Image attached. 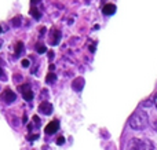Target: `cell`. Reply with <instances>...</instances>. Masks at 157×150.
Here are the masks:
<instances>
[{"mask_svg": "<svg viewBox=\"0 0 157 150\" xmlns=\"http://www.w3.org/2000/svg\"><path fill=\"white\" fill-rule=\"evenodd\" d=\"M63 143V138H59V139H58V145H62Z\"/></svg>", "mask_w": 157, "mask_h": 150, "instance_id": "cell-17", "label": "cell"}, {"mask_svg": "<svg viewBox=\"0 0 157 150\" xmlns=\"http://www.w3.org/2000/svg\"><path fill=\"white\" fill-rule=\"evenodd\" d=\"M72 87H73L75 91H81L84 87V79L83 77H77V79L73 80V83H72Z\"/></svg>", "mask_w": 157, "mask_h": 150, "instance_id": "cell-7", "label": "cell"}, {"mask_svg": "<svg viewBox=\"0 0 157 150\" xmlns=\"http://www.w3.org/2000/svg\"><path fill=\"white\" fill-rule=\"evenodd\" d=\"M153 128H155V129H156V131H157V120L155 121V123H153Z\"/></svg>", "mask_w": 157, "mask_h": 150, "instance_id": "cell-18", "label": "cell"}, {"mask_svg": "<svg viewBox=\"0 0 157 150\" xmlns=\"http://www.w3.org/2000/svg\"><path fill=\"white\" fill-rule=\"evenodd\" d=\"M59 37H61V35H59V32L57 30V35H54L52 36V44H58V41H59Z\"/></svg>", "mask_w": 157, "mask_h": 150, "instance_id": "cell-11", "label": "cell"}, {"mask_svg": "<svg viewBox=\"0 0 157 150\" xmlns=\"http://www.w3.org/2000/svg\"><path fill=\"white\" fill-rule=\"evenodd\" d=\"M139 142H141V139H136V138L131 139L130 142H128V145H127V150H138Z\"/></svg>", "mask_w": 157, "mask_h": 150, "instance_id": "cell-9", "label": "cell"}, {"mask_svg": "<svg viewBox=\"0 0 157 150\" xmlns=\"http://www.w3.org/2000/svg\"><path fill=\"white\" fill-rule=\"evenodd\" d=\"M130 127L132 129H136V131H141V129L146 128L147 124H149V116L145 110H136L130 118Z\"/></svg>", "mask_w": 157, "mask_h": 150, "instance_id": "cell-1", "label": "cell"}, {"mask_svg": "<svg viewBox=\"0 0 157 150\" xmlns=\"http://www.w3.org/2000/svg\"><path fill=\"white\" fill-rule=\"evenodd\" d=\"M22 50H24V44H22L21 41H18L15 46V57H19V55H21Z\"/></svg>", "mask_w": 157, "mask_h": 150, "instance_id": "cell-10", "label": "cell"}, {"mask_svg": "<svg viewBox=\"0 0 157 150\" xmlns=\"http://www.w3.org/2000/svg\"><path fill=\"white\" fill-rule=\"evenodd\" d=\"M2 99L6 102V103H13V102L17 99V95L11 88H6V90L2 92Z\"/></svg>", "mask_w": 157, "mask_h": 150, "instance_id": "cell-2", "label": "cell"}, {"mask_svg": "<svg viewBox=\"0 0 157 150\" xmlns=\"http://www.w3.org/2000/svg\"><path fill=\"white\" fill-rule=\"evenodd\" d=\"M19 91H21L22 96H24L26 101H32L33 99V91H32V88H30V85H28V84L21 85V87H19Z\"/></svg>", "mask_w": 157, "mask_h": 150, "instance_id": "cell-3", "label": "cell"}, {"mask_svg": "<svg viewBox=\"0 0 157 150\" xmlns=\"http://www.w3.org/2000/svg\"><path fill=\"white\" fill-rule=\"evenodd\" d=\"M58 128H59V123H58L57 120H52L51 123H50L48 126L44 128V131H46V134L51 135V134H54L55 131H58Z\"/></svg>", "mask_w": 157, "mask_h": 150, "instance_id": "cell-5", "label": "cell"}, {"mask_svg": "<svg viewBox=\"0 0 157 150\" xmlns=\"http://www.w3.org/2000/svg\"><path fill=\"white\" fill-rule=\"evenodd\" d=\"M19 21H21V18H19V17L14 18L13 19V25H14V26H19Z\"/></svg>", "mask_w": 157, "mask_h": 150, "instance_id": "cell-13", "label": "cell"}, {"mask_svg": "<svg viewBox=\"0 0 157 150\" xmlns=\"http://www.w3.org/2000/svg\"><path fill=\"white\" fill-rule=\"evenodd\" d=\"M22 65H24V68H28V66H29V61L24 59V61H22Z\"/></svg>", "mask_w": 157, "mask_h": 150, "instance_id": "cell-15", "label": "cell"}, {"mask_svg": "<svg viewBox=\"0 0 157 150\" xmlns=\"http://www.w3.org/2000/svg\"><path fill=\"white\" fill-rule=\"evenodd\" d=\"M39 110H40L41 113H44V114H51L52 105L48 103V102H43V103H40V106H39Z\"/></svg>", "mask_w": 157, "mask_h": 150, "instance_id": "cell-6", "label": "cell"}, {"mask_svg": "<svg viewBox=\"0 0 157 150\" xmlns=\"http://www.w3.org/2000/svg\"><path fill=\"white\" fill-rule=\"evenodd\" d=\"M36 50H37V52H44V51H46V47H44L43 44H37Z\"/></svg>", "mask_w": 157, "mask_h": 150, "instance_id": "cell-12", "label": "cell"}, {"mask_svg": "<svg viewBox=\"0 0 157 150\" xmlns=\"http://www.w3.org/2000/svg\"><path fill=\"white\" fill-rule=\"evenodd\" d=\"M138 150H155V145L150 139H141Z\"/></svg>", "mask_w": 157, "mask_h": 150, "instance_id": "cell-4", "label": "cell"}, {"mask_svg": "<svg viewBox=\"0 0 157 150\" xmlns=\"http://www.w3.org/2000/svg\"><path fill=\"white\" fill-rule=\"evenodd\" d=\"M54 80H55L54 74H51V73H50L48 76H47V83H52V81H54Z\"/></svg>", "mask_w": 157, "mask_h": 150, "instance_id": "cell-14", "label": "cell"}, {"mask_svg": "<svg viewBox=\"0 0 157 150\" xmlns=\"http://www.w3.org/2000/svg\"><path fill=\"white\" fill-rule=\"evenodd\" d=\"M102 11L105 15H113L114 11H116V6L114 4H105V7L102 8Z\"/></svg>", "mask_w": 157, "mask_h": 150, "instance_id": "cell-8", "label": "cell"}, {"mask_svg": "<svg viewBox=\"0 0 157 150\" xmlns=\"http://www.w3.org/2000/svg\"><path fill=\"white\" fill-rule=\"evenodd\" d=\"M152 101H153V105H155V106H156V109H157V95H156L155 98L152 99Z\"/></svg>", "mask_w": 157, "mask_h": 150, "instance_id": "cell-16", "label": "cell"}]
</instances>
